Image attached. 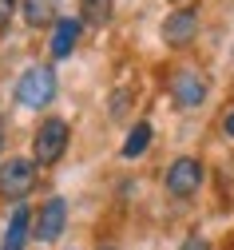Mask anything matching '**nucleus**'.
<instances>
[{
  "mask_svg": "<svg viewBox=\"0 0 234 250\" xmlns=\"http://www.w3.org/2000/svg\"><path fill=\"white\" fill-rule=\"evenodd\" d=\"M147 143H151V123H135V127H131V135L123 139L119 155H123V159H139V155L147 151Z\"/></svg>",
  "mask_w": 234,
  "mask_h": 250,
  "instance_id": "9b49d317",
  "label": "nucleus"
},
{
  "mask_svg": "<svg viewBox=\"0 0 234 250\" xmlns=\"http://www.w3.org/2000/svg\"><path fill=\"white\" fill-rule=\"evenodd\" d=\"M20 0H0V32H8V24H12V12H16Z\"/></svg>",
  "mask_w": 234,
  "mask_h": 250,
  "instance_id": "f8f14e48",
  "label": "nucleus"
},
{
  "mask_svg": "<svg viewBox=\"0 0 234 250\" xmlns=\"http://www.w3.org/2000/svg\"><path fill=\"white\" fill-rule=\"evenodd\" d=\"M64 227H68V203H64L60 195H52L40 214H36V227H32V238L36 242H56L64 234Z\"/></svg>",
  "mask_w": 234,
  "mask_h": 250,
  "instance_id": "0eeeda50",
  "label": "nucleus"
},
{
  "mask_svg": "<svg viewBox=\"0 0 234 250\" xmlns=\"http://www.w3.org/2000/svg\"><path fill=\"white\" fill-rule=\"evenodd\" d=\"M198 36V8H175L163 20V44L167 48H187Z\"/></svg>",
  "mask_w": 234,
  "mask_h": 250,
  "instance_id": "423d86ee",
  "label": "nucleus"
},
{
  "mask_svg": "<svg viewBox=\"0 0 234 250\" xmlns=\"http://www.w3.org/2000/svg\"><path fill=\"white\" fill-rule=\"evenodd\" d=\"M80 36H84V20H80V16H60V20L52 24V40H48L52 56H56V60L72 56L76 44H80Z\"/></svg>",
  "mask_w": 234,
  "mask_h": 250,
  "instance_id": "6e6552de",
  "label": "nucleus"
},
{
  "mask_svg": "<svg viewBox=\"0 0 234 250\" xmlns=\"http://www.w3.org/2000/svg\"><path fill=\"white\" fill-rule=\"evenodd\" d=\"M203 179H207L203 163H198L194 155H183V159H175L171 167H167V191H171L175 199H191V195H198Z\"/></svg>",
  "mask_w": 234,
  "mask_h": 250,
  "instance_id": "39448f33",
  "label": "nucleus"
},
{
  "mask_svg": "<svg viewBox=\"0 0 234 250\" xmlns=\"http://www.w3.org/2000/svg\"><path fill=\"white\" fill-rule=\"evenodd\" d=\"M183 250H211V246H207V238H187Z\"/></svg>",
  "mask_w": 234,
  "mask_h": 250,
  "instance_id": "ddd939ff",
  "label": "nucleus"
},
{
  "mask_svg": "<svg viewBox=\"0 0 234 250\" xmlns=\"http://www.w3.org/2000/svg\"><path fill=\"white\" fill-rule=\"evenodd\" d=\"M0 139H4V135H0ZM0 163H4V159H0Z\"/></svg>",
  "mask_w": 234,
  "mask_h": 250,
  "instance_id": "a211bd4d",
  "label": "nucleus"
},
{
  "mask_svg": "<svg viewBox=\"0 0 234 250\" xmlns=\"http://www.w3.org/2000/svg\"><path fill=\"white\" fill-rule=\"evenodd\" d=\"M16 100L20 107H48L56 100V68L52 64H32L24 68V76L16 80Z\"/></svg>",
  "mask_w": 234,
  "mask_h": 250,
  "instance_id": "f257e3e1",
  "label": "nucleus"
},
{
  "mask_svg": "<svg viewBox=\"0 0 234 250\" xmlns=\"http://www.w3.org/2000/svg\"><path fill=\"white\" fill-rule=\"evenodd\" d=\"M167 87H171L175 107H183V111L203 107V104H207V91H211L207 76L198 72V68H175V72H171V80H167Z\"/></svg>",
  "mask_w": 234,
  "mask_h": 250,
  "instance_id": "20e7f679",
  "label": "nucleus"
},
{
  "mask_svg": "<svg viewBox=\"0 0 234 250\" xmlns=\"http://www.w3.org/2000/svg\"><path fill=\"white\" fill-rule=\"evenodd\" d=\"M20 12L28 28H48L60 20V0H20Z\"/></svg>",
  "mask_w": 234,
  "mask_h": 250,
  "instance_id": "1a4fd4ad",
  "label": "nucleus"
},
{
  "mask_svg": "<svg viewBox=\"0 0 234 250\" xmlns=\"http://www.w3.org/2000/svg\"><path fill=\"white\" fill-rule=\"evenodd\" d=\"M111 12H115V0H80V20L91 28L111 24Z\"/></svg>",
  "mask_w": 234,
  "mask_h": 250,
  "instance_id": "9d476101",
  "label": "nucleus"
},
{
  "mask_svg": "<svg viewBox=\"0 0 234 250\" xmlns=\"http://www.w3.org/2000/svg\"><path fill=\"white\" fill-rule=\"evenodd\" d=\"M171 4H179V0H171Z\"/></svg>",
  "mask_w": 234,
  "mask_h": 250,
  "instance_id": "f3484780",
  "label": "nucleus"
},
{
  "mask_svg": "<svg viewBox=\"0 0 234 250\" xmlns=\"http://www.w3.org/2000/svg\"><path fill=\"white\" fill-rule=\"evenodd\" d=\"M68 123L64 119H44L40 127H36V135H32V159H36L40 167H52V163H60L64 159V151H68Z\"/></svg>",
  "mask_w": 234,
  "mask_h": 250,
  "instance_id": "7ed1b4c3",
  "label": "nucleus"
},
{
  "mask_svg": "<svg viewBox=\"0 0 234 250\" xmlns=\"http://www.w3.org/2000/svg\"><path fill=\"white\" fill-rule=\"evenodd\" d=\"M0 250H24V246H12V242H0Z\"/></svg>",
  "mask_w": 234,
  "mask_h": 250,
  "instance_id": "2eb2a0df",
  "label": "nucleus"
},
{
  "mask_svg": "<svg viewBox=\"0 0 234 250\" xmlns=\"http://www.w3.org/2000/svg\"><path fill=\"white\" fill-rule=\"evenodd\" d=\"M36 159H24V155H12V159L0 163V199L4 203H24L36 187Z\"/></svg>",
  "mask_w": 234,
  "mask_h": 250,
  "instance_id": "f03ea898",
  "label": "nucleus"
},
{
  "mask_svg": "<svg viewBox=\"0 0 234 250\" xmlns=\"http://www.w3.org/2000/svg\"><path fill=\"white\" fill-rule=\"evenodd\" d=\"M222 131L234 139V107H230V111H226V119H222Z\"/></svg>",
  "mask_w": 234,
  "mask_h": 250,
  "instance_id": "4468645a",
  "label": "nucleus"
},
{
  "mask_svg": "<svg viewBox=\"0 0 234 250\" xmlns=\"http://www.w3.org/2000/svg\"><path fill=\"white\" fill-rule=\"evenodd\" d=\"M99 250H115V246H99Z\"/></svg>",
  "mask_w": 234,
  "mask_h": 250,
  "instance_id": "dca6fc26",
  "label": "nucleus"
}]
</instances>
